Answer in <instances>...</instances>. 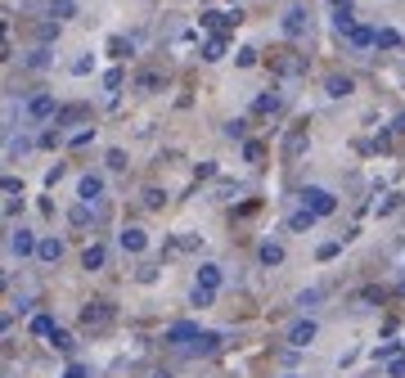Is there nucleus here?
I'll use <instances>...</instances> for the list:
<instances>
[{
  "label": "nucleus",
  "instance_id": "nucleus-1",
  "mask_svg": "<svg viewBox=\"0 0 405 378\" xmlns=\"http://www.w3.org/2000/svg\"><path fill=\"white\" fill-rule=\"evenodd\" d=\"M113 320H118V306L104 302V297H95V302L81 306V329H90V334H104Z\"/></svg>",
  "mask_w": 405,
  "mask_h": 378
},
{
  "label": "nucleus",
  "instance_id": "nucleus-2",
  "mask_svg": "<svg viewBox=\"0 0 405 378\" xmlns=\"http://www.w3.org/2000/svg\"><path fill=\"white\" fill-rule=\"evenodd\" d=\"M306 144H311V131H306V122H298V126H288V131H284L279 158H284V162H298L302 153H306Z\"/></svg>",
  "mask_w": 405,
  "mask_h": 378
},
{
  "label": "nucleus",
  "instance_id": "nucleus-3",
  "mask_svg": "<svg viewBox=\"0 0 405 378\" xmlns=\"http://www.w3.org/2000/svg\"><path fill=\"white\" fill-rule=\"evenodd\" d=\"M279 32H284L288 41H302V36L311 32V10H306V5H293V10L279 18Z\"/></svg>",
  "mask_w": 405,
  "mask_h": 378
},
{
  "label": "nucleus",
  "instance_id": "nucleus-4",
  "mask_svg": "<svg viewBox=\"0 0 405 378\" xmlns=\"http://www.w3.org/2000/svg\"><path fill=\"white\" fill-rule=\"evenodd\" d=\"M298 198H302V207H311L315 216H333V212H338V198H333L329 189H320V185H306Z\"/></svg>",
  "mask_w": 405,
  "mask_h": 378
},
{
  "label": "nucleus",
  "instance_id": "nucleus-5",
  "mask_svg": "<svg viewBox=\"0 0 405 378\" xmlns=\"http://www.w3.org/2000/svg\"><path fill=\"white\" fill-rule=\"evenodd\" d=\"M194 338H198V324L194 320H176L171 329H162V342L167 347H190Z\"/></svg>",
  "mask_w": 405,
  "mask_h": 378
},
{
  "label": "nucleus",
  "instance_id": "nucleus-6",
  "mask_svg": "<svg viewBox=\"0 0 405 378\" xmlns=\"http://www.w3.org/2000/svg\"><path fill=\"white\" fill-rule=\"evenodd\" d=\"M54 113H59V104H54V95H50V90H41V95H32V99H27V122H50Z\"/></svg>",
  "mask_w": 405,
  "mask_h": 378
},
{
  "label": "nucleus",
  "instance_id": "nucleus-7",
  "mask_svg": "<svg viewBox=\"0 0 405 378\" xmlns=\"http://www.w3.org/2000/svg\"><path fill=\"white\" fill-rule=\"evenodd\" d=\"M315 334H320V329H315V320H298L293 329H288V347H293V351H302V347L315 342Z\"/></svg>",
  "mask_w": 405,
  "mask_h": 378
},
{
  "label": "nucleus",
  "instance_id": "nucleus-8",
  "mask_svg": "<svg viewBox=\"0 0 405 378\" xmlns=\"http://www.w3.org/2000/svg\"><path fill=\"white\" fill-rule=\"evenodd\" d=\"M36 243H41V239H36L32 230H14V234H10V252H14V257H32Z\"/></svg>",
  "mask_w": 405,
  "mask_h": 378
},
{
  "label": "nucleus",
  "instance_id": "nucleus-9",
  "mask_svg": "<svg viewBox=\"0 0 405 378\" xmlns=\"http://www.w3.org/2000/svg\"><path fill=\"white\" fill-rule=\"evenodd\" d=\"M225 347V334H198L190 342V356H212V351H221Z\"/></svg>",
  "mask_w": 405,
  "mask_h": 378
},
{
  "label": "nucleus",
  "instance_id": "nucleus-10",
  "mask_svg": "<svg viewBox=\"0 0 405 378\" xmlns=\"http://www.w3.org/2000/svg\"><path fill=\"white\" fill-rule=\"evenodd\" d=\"M329 5H333V27H338V36H347L356 27L352 23V0H329Z\"/></svg>",
  "mask_w": 405,
  "mask_h": 378
},
{
  "label": "nucleus",
  "instance_id": "nucleus-11",
  "mask_svg": "<svg viewBox=\"0 0 405 378\" xmlns=\"http://www.w3.org/2000/svg\"><path fill=\"white\" fill-rule=\"evenodd\" d=\"M118 243H122L127 252H144V248H149V234H144L140 226H127V230L118 234Z\"/></svg>",
  "mask_w": 405,
  "mask_h": 378
},
{
  "label": "nucleus",
  "instance_id": "nucleus-12",
  "mask_svg": "<svg viewBox=\"0 0 405 378\" xmlns=\"http://www.w3.org/2000/svg\"><path fill=\"white\" fill-rule=\"evenodd\" d=\"M77 194L86 198V203H99V198H104V176H81V185H77Z\"/></svg>",
  "mask_w": 405,
  "mask_h": 378
},
{
  "label": "nucleus",
  "instance_id": "nucleus-13",
  "mask_svg": "<svg viewBox=\"0 0 405 378\" xmlns=\"http://www.w3.org/2000/svg\"><path fill=\"white\" fill-rule=\"evenodd\" d=\"M270 64H275V72H279V77H298V72H306V59H298V54H275Z\"/></svg>",
  "mask_w": 405,
  "mask_h": 378
},
{
  "label": "nucleus",
  "instance_id": "nucleus-14",
  "mask_svg": "<svg viewBox=\"0 0 405 378\" xmlns=\"http://www.w3.org/2000/svg\"><path fill=\"white\" fill-rule=\"evenodd\" d=\"M104 261H108V248H104V243H86L81 270H104Z\"/></svg>",
  "mask_w": 405,
  "mask_h": 378
},
{
  "label": "nucleus",
  "instance_id": "nucleus-15",
  "mask_svg": "<svg viewBox=\"0 0 405 378\" xmlns=\"http://www.w3.org/2000/svg\"><path fill=\"white\" fill-rule=\"evenodd\" d=\"M221 280H225V270L216 266V261H202L198 266V284L202 288H221Z\"/></svg>",
  "mask_w": 405,
  "mask_h": 378
},
{
  "label": "nucleus",
  "instance_id": "nucleus-16",
  "mask_svg": "<svg viewBox=\"0 0 405 378\" xmlns=\"http://www.w3.org/2000/svg\"><path fill=\"white\" fill-rule=\"evenodd\" d=\"M352 90H356L352 77H329V81H324V95H329V99H347Z\"/></svg>",
  "mask_w": 405,
  "mask_h": 378
},
{
  "label": "nucleus",
  "instance_id": "nucleus-17",
  "mask_svg": "<svg viewBox=\"0 0 405 378\" xmlns=\"http://www.w3.org/2000/svg\"><path fill=\"white\" fill-rule=\"evenodd\" d=\"M257 261H261V266H284V248H279V243H270V239H266V243H261V248H257Z\"/></svg>",
  "mask_w": 405,
  "mask_h": 378
},
{
  "label": "nucleus",
  "instance_id": "nucleus-18",
  "mask_svg": "<svg viewBox=\"0 0 405 378\" xmlns=\"http://www.w3.org/2000/svg\"><path fill=\"white\" fill-rule=\"evenodd\" d=\"M198 23H202V27H235V23H239V10H230V14H216V10H207Z\"/></svg>",
  "mask_w": 405,
  "mask_h": 378
},
{
  "label": "nucleus",
  "instance_id": "nucleus-19",
  "mask_svg": "<svg viewBox=\"0 0 405 378\" xmlns=\"http://www.w3.org/2000/svg\"><path fill=\"white\" fill-rule=\"evenodd\" d=\"M315 221H320V216L311 212V207H298V212L288 216V230H298V234H302V230H311V226H315Z\"/></svg>",
  "mask_w": 405,
  "mask_h": 378
},
{
  "label": "nucleus",
  "instance_id": "nucleus-20",
  "mask_svg": "<svg viewBox=\"0 0 405 378\" xmlns=\"http://www.w3.org/2000/svg\"><path fill=\"white\" fill-rule=\"evenodd\" d=\"M36 257H41V261H50V266H54V261L64 257V243H59V239H41V243H36Z\"/></svg>",
  "mask_w": 405,
  "mask_h": 378
},
{
  "label": "nucleus",
  "instance_id": "nucleus-21",
  "mask_svg": "<svg viewBox=\"0 0 405 378\" xmlns=\"http://www.w3.org/2000/svg\"><path fill=\"white\" fill-rule=\"evenodd\" d=\"M396 45H401V32H396V27H378V32H374V50H396Z\"/></svg>",
  "mask_w": 405,
  "mask_h": 378
},
{
  "label": "nucleus",
  "instance_id": "nucleus-22",
  "mask_svg": "<svg viewBox=\"0 0 405 378\" xmlns=\"http://www.w3.org/2000/svg\"><path fill=\"white\" fill-rule=\"evenodd\" d=\"M50 18H54V23L77 18V0H50Z\"/></svg>",
  "mask_w": 405,
  "mask_h": 378
},
{
  "label": "nucleus",
  "instance_id": "nucleus-23",
  "mask_svg": "<svg viewBox=\"0 0 405 378\" xmlns=\"http://www.w3.org/2000/svg\"><path fill=\"white\" fill-rule=\"evenodd\" d=\"M198 54H202V59H207V64H216V59H225V36H207Z\"/></svg>",
  "mask_w": 405,
  "mask_h": 378
},
{
  "label": "nucleus",
  "instance_id": "nucleus-24",
  "mask_svg": "<svg viewBox=\"0 0 405 378\" xmlns=\"http://www.w3.org/2000/svg\"><path fill=\"white\" fill-rule=\"evenodd\" d=\"M252 113H257V118H266V113H279V95H275V90L257 95V99H252Z\"/></svg>",
  "mask_w": 405,
  "mask_h": 378
},
{
  "label": "nucleus",
  "instance_id": "nucleus-25",
  "mask_svg": "<svg viewBox=\"0 0 405 378\" xmlns=\"http://www.w3.org/2000/svg\"><path fill=\"white\" fill-rule=\"evenodd\" d=\"M244 162L261 167V162H266V144H261V140H244Z\"/></svg>",
  "mask_w": 405,
  "mask_h": 378
},
{
  "label": "nucleus",
  "instance_id": "nucleus-26",
  "mask_svg": "<svg viewBox=\"0 0 405 378\" xmlns=\"http://www.w3.org/2000/svg\"><path fill=\"white\" fill-rule=\"evenodd\" d=\"M135 90H144V95L162 90V72H140V77H135Z\"/></svg>",
  "mask_w": 405,
  "mask_h": 378
},
{
  "label": "nucleus",
  "instance_id": "nucleus-27",
  "mask_svg": "<svg viewBox=\"0 0 405 378\" xmlns=\"http://www.w3.org/2000/svg\"><path fill=\"white\" fill-rule=\"evenodd\" d=\"M347 41H352L356 50H369V45H374V27H352V32H347Z\"/></svg>",
  "mask_w": 405,
  "mask_h": 378
},
{
  "label": "nucleus",
  "instance_id": "nucleus-28",
  "mask_svg": "<svg viewBox=\"0 0 405 378\" xmlns=\"http://www.w3.org/2000/svg\"><path fill=\"white\" fill-rule=\"evenodd\" d=\"M54 329H59V324H54V315H36V320H32V334H36V338H50Z\"/></svg>",
  "mask_w": 405,
  "mask_h": 378
},
{
  "label": "nucleus",
  "instance_id": "nucleus-29",
  "mask_svg": "<svg viewBox=\"0 0 405 378\" xmlns=\"http://www.w3.org/2000/svg\"><path fill=\"white\" fill-rule=\"evenodd\" d=\"M90 207H95V203H86V198H81V203H77V207H73V212H68V221H73V226H77V230H81V226H86V221H90Z\"/></svg>",
  "mask_w": 405,
  "mask_h": 378
},
{
  "label": "nucleus",
  "instance_id": "nucleus-30",
  "mask_svg": "<svg viewBox=\"0 0 405 378\" xmlns=\"http://www.w3.org/2000/svg\"><path fill=\"white\" fill-rule=\"evenodd\" d=\"M212 297H216V288H202V284H194V293H190L194 306H212Z\"/></svg>",
  "mask_w": 405,
  "mask_h": 378
},
{
  "label": "nucleus",
  "instance_id": "nucleus-31",
  "mask_svg": "<svg viewBox=\"0 0 405 378\" xmlns=\"http://www.w3.org/2000/svg\"><path fill=\"white\" fill-rule=\"evenodd\" d=\"M81 113H86V108H59V113H54V126H68V122H77V118H81Z\"/></svg>",
  "mask_w": 405,
  "mask_h": 378
},
{
  "label": "nucleus",
  "instance_id": "nucleus-32",
  "mask_svg": "<svg viewBox=\"0 0 405 378\" xmlns=\"http://www.w3.org/2000/svg\"><path fill=\"white\" fill-rule=\"evenodd\" d=\"M104 162H108V172H127V153H122V149H108Z\"/></svg>",
  "mask_w": 405,
  "mask_h": 378
},
{
  "label": "nucleus",
  "instance_id": "nucleus-33",
  "mask_svg": "<svg viewBox=\"0 0 405 378\" xmlns=\"http://www.w3.org/2000/svg\"><path fill=\"white\" fill-rule=\"evenodd\" d=\"M225 135H230V140H248V122H244V118L225 122Z\"/></svg>",
  "mask_w": 405,
  "mask_h": 378
},
{
  "label": "nucleus",
  "instance_id": "nucleus-34",
  "mask_svg": "<svg viewBox=\"0 0 405 378\" xmlns=\"http://www.w3.org/2000/svg\"><path fill=\"white\" fill-rule=\"evenodd\" d=\"M401 347H405V342H383V347H374V360H392V356H401Z\"/></svg>",
  "mask_w": 405,
  "mask_h": 378
},
{
  "label": "nucleus",
  "instance_id": "nucleus-35",
  "mask_svg": "<svg viewBox=\"0 0 405 378\" xmlns=\"http://www.w3.org/2000/svg\"><path fill=\"white\" fill-rule=\"evenodd\" d=\"M257 59H261V54H257L252 45H244V50L235 54V64H239V68H257Z\"/></svg>",
  "mask_w": 405,
  "mask_h": 378
},
{
  "label": "nucleus",
  "instance_id": "nucleus-36",
  "mask_svg": "<svg viewBox=\"0 0 405 378\" xmlns=\"http://www.w3.org/2000/svg\"><path fill=\"white\" fill-rule=\"evenodd\" d=\"M338 252H342V243H338V239H329V243H320V248H315V257H320V261H333Z\"/></svg>",
  "mask_w": 405,
  "mask_h": 378
},
{
  "label": "nucleus",
  "instance_id": "nucleus-37",
  "mask_svg": "<svg viewBox=\"0 0 405 378\" xmlns=\"http://www.w3.org/2000/svg\"><path fill=\"white\" fill-rule=\"evenodd\" d=\"M50 342H54V351H73V334H64V329H54Z\"/></svg>",
  "mask_w": 405,
  "mask_h": 378
},
{
  "label": "nucleus",
  "instance_id": "nucleus-38",
  "mask_svg": "<svg viewBox=\"0 0 405 378\" xmlns=\"http://www.w3.org/2000/svg\"><path fill=\"white\" fill-rule=\"evenodd\" d=\"M320 297H324L320 288H306V293H298V306H302V311H311V306L320 302Z\"/></svg>",
  "mask_w": 405,
  "mask_h": 378
},
{
  "label": "nucleus",
  "instance_id": "nucleus-39",
  "mask_svg": "<svg viewBox=\"0 0 405 378\" xmlns=\"http://www.w3.org/2000/svg\"><path fill=\"white\" fill-rule=\"evenodd\" d=\"M108 54H113V59L131 54V41H127V36H113V41H108Z\"/></svg>",
  "mask_w": 405,
  "mask_h": 378
},
{
  "label": "nucleus",
  "instance_id": "nucleus-40",
  "mask_svg": "<svg viewBox=\"0 0 405 378\" xmlns=\"http://www.w3.org/2000/svg\"><path fill=\"white\" fill-rule=\"evenodd\" d=\"M27 68H32V72H41V68H50V50H32V59H27Z\"/></svg>",
  "mask_w": 405,
  "mask_h": 378
},
{
  "label": "nucleus",
  "instance_id": "nucleus-41",
  "mask_svg": "<svg viewBox=\"0 0 405 378\" xmlns=\"http://www.w3.org/2000/svg\"><path fill=\"white\" fill-rule=\"evenodd\" d=\"M90 140H95V126L77 131V135H73V140H68V144H73V149H86V144H90Z\"/></svg>",
  "mask_w": 405,
  "mask_h": 378
},
{
  "label": "nucleus",
  "instance_id": "nucleus-42",
  "mask_svg": "<svg viewBox=\"0 0 405 378\" xmlns=\"http://www.w3.org/2000/svg\"><path fill=\"white\" fill-rule=\"evenodd\" d=\"M59 140H64V126H50V131H41V144H45V149H54Z\"/></svg>",
  "mask_w": 405,
  "mask_h": 378
},
{
  "label": "nucleus",
  "instance_id": "nucleus-43",
  "mask_svg": "<svg viewBox=\"0 0 405 378\" xmlns=\"http://www.w3.org/2000/svg\"><path fill=\"white\" fill-rule=\"evenodd\" d=\"M162 203H167V194H162V189H144V207H153V212H158Z\"/></svg>",
  "mask_w": 405,
  "mask_h": 378
},
{
  "label": "nucleus",
  "instance_id": "nucleus-44",
  "mask_svg": "<svg viewBox=\"0 0 405 378\" xmlns=\"http://www.w3.org/2000/svg\"><path fill=\"white\" fill-rule=\"evenodd\" d=\"M176 248H185V252L202 248V234H181V239H176Z\"/></svg>",
  "mask_w": 405,
  "mask_h": 378
},
{
  "label": "nucleus",
  "instance_id": "nucleus-45",
  "mask_svg": "<svg viewBox=\"0 0 405 378\" xmlns=\"http://www.w3.org/2000/svg\"><path fill=\"white\" fill-rule=\"evenodd\" d=\"M396 207H401V194H387V198H383V203H378V216H392V212H396Z\"/></svg>",
  "mask_w": 405,
  "mask_h": 378
},
{
  "label": "nucleus",
  "instance_id": "nucleus-46",
  "mask_svg": "<svg viewBox=\"0 0 405 378\" xmlns=\"http://www.w3.org/2000/svg\"><path fill=\"white\" fill-rule=\"evenodd\" d=\"M216 176V162H198V167H194V180H212Z\"/></svg>",
  "mask_w": 405,
  "mask_h": 378
},
{
  "label": "nucleus",
  "instance_id": "nucleus-47",
  "mask_svg": "<svg viewBox=\"0 0 405 378\" xmlns=\"http://www.w3.org/2000/svg\"><path fill=\"white\" fill-rule=\"evenodd\" d=\"M23 212V194H5V216H18Z\"/></svg>",
  "mask_w": 405,
  "mask_h": 378
},
{
  "label": "nucleus",
  "instance_id": "nucleus-48",
  "mask_svg": "<svg viewBox=\"0 0 405 378\" xmlns=\"http://www.w3.org/2000/svg\"><path fill=\"white\" fill-rule=\"evenodd\" d=\"M387 378H405V356H392V360H387Z\"/></svg>",
  "mask_w": 405,
  "mask_h": 378
},
{
  "label": "nucleus",
  "instance_id": "nucleus-49",
  "mask_svg": "<svg viewBox=\"0 0 405 378\" xmlns=\"http://www.w3.org/2000/svg\"><path fill=\"white\" fill-rule=\"evenodd\" d=\"M90 68H95V59H90V54H81V59H77V64H73V72H77V77H86V72H90Z\"/></svg>",
  "mask_w": 405,
  "mask_h": 378
},
{
  "label": "nucleus",
  "instance_id": "nucleus-50",
  "mask_svg": "<svg viewBox=\"0 0 405 378\" xmlns=\"http://www.w3.org/2000/svg\"><path fill=\"white\" fill-rule=\"evenodd\" d=\"M216 198H225V203H235V198H239V185H230V180H225V185H221V194H216Z\"/></svg>",
  "mask_w": 405,
  "mask_h": 378
},
{
  "label": "nucleus",
  "instance_id": "nucleus-51",
  "mask_svg": "<svg viewBox=\"0 0 405 378\" xmlns=\"http://www.w3.org/2000/svg\"><path fill=\"white\" fill-rule=\"evenodd\" d=\"M59 180H64V167H59V162H54L50 172H45V185H59Z\"/></svg>",
  "mask_w": 405,
  "mask_h": 378
},
{
  "label": "nucleus",
  "instance_id": "nucleus-52",
  "mask_svg": "<svg viewBox=\"0 0 405 378\" xmlns=\"http://www.w3.org/2000/svg\"><path fill=\"white\" fill-rule=\"evenodd\" d=\"M5 194H23V180H14V176H5V185H0Z\"/></svg>",
  "mask_w": 405,
  "mask_h": 378
},
{
  "label": "nucleus",
  "instance_id": "nucleus-53",
  "mask_svg": "<svg viewBox=\"0 0 405 378\" xmlns=\"http://www.w3.org/2000/svg\"><path fill=\"white\" fill-rule=\"evenodd\" d=\"M64 378H86V365H68V374Z\"/></svg>",
  "mask_w": 405,
  "mask_h": 378
},
{
  "label": "nucleus",
  "instance_id": "nucleus-54",
  "mask_svg": "<svg viewBox=\"0 0 405 378\" xmlns=\"http://www.w3.org/2000/svg\"><path fill=\"white\" fill-rule=\"evenodd\" d=\"M392 131H396V135H405V113H396V122H392Z\"/></svg>",
  "mask_w": 405,
  "mask_h": 378
},
{
  "label": "nucleus",
  "instance_id": "nucleus-55",
  "mask_svg": "<svg viewBox=\"0 0 405 378\" xmlns=\"http://www.w3.org/2000/svg\"><path fill=\"white\" fill-rule=\"evenodd\" d=\"M284 378H298V374H284Z\"/></svg>",
  "mask_w": 405,
  "mask_h": 378
}]
</instances>
